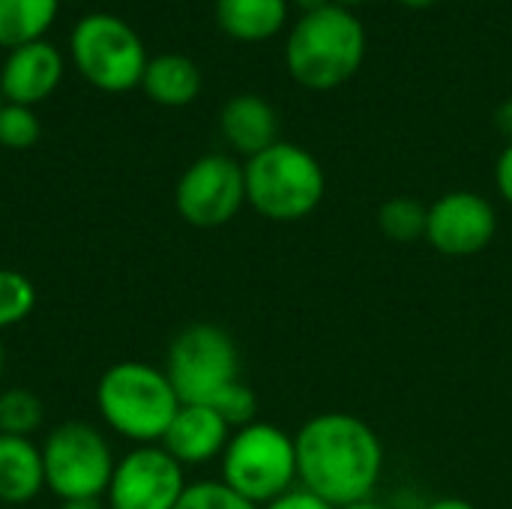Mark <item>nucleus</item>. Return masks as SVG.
<instances>
[{"label":"nucleus","mask_w":512,"mask_h":509,"mask_svg":"<svg viewBox=\"0 0 512 509\" xmlns=\"http://www.w3.org/2000/svg\"><path fill=\"white\" fill-rule=\"evenodd\" d=\"M60 509H108L102 498H90V501H60Z\"/></svg>","instance_id":"c85d7f7f"},{"label":"nucleus","mask_w":512,"mask_h":509,"mask_svg":"<svg viewBox=\"0 0 512 509\" xmlns=\"http://www.w3.org/2000/svg\"><path fill=\"white\" fill-rule=\"evenodd\" d=\"M297 483L336 509L372 498L384 474V444L375 429L345 411H324L300 426Z\"/></svg>","instance_id":"f257e3e1"},{"label":"nucleus","mask_w":512,"mask_h":509,"mask_svg":"<svg viewBox=\"0 0 512 509\" xmlns=\"http://www.w3.org/2000/svg\"><path fill=\"white\" fill-rule=\"evenodd\" d=\"M219 462L222 483L255 507H264L297 486L294 435L273 423L255 420L243 429H234Z\"/></svg>","instance_id":"39448f33"},{"label":"nucleus","mask_w":512,"mask_h":509,"mask_svg":"<svg viewBox=\"0 0 512 509\" xmlns=\"http://www.w3.org/2000/svg\"><path fill=\"white\" fill-rule=\"evenodd\" d=\"M60 0H0V45L21 48L39 42L51 27Z\"/></svg>","instance_id":"a211bd4d"},{"label":"nucleus","mask_w":512,"mask_h":509,"mask_svg":"<svg viewBox=\"0 0 512 509\" xmlns=\"http://www.w3.org/2000/svg\"><path fill=\"white\" fill-rule=\"evenodd\" d=\"M186 486V468L162 444H144L117 459L105 504L108 509H177Z\"/></svg>","instance_id":"9d476101"},{"label":"nucleus","mask_w":512,"mask_h":509,"mask_svg":"<svg viewBox=\"0 0 512 509\" xmlns=\"http://www.w3.org/2000/svg\"><path fill=\"white\" fill-rule=\"evenodd\" d=\"M177 509H261L252 501H246L243 495H237L231 486H225L222 480H198L189 483Z\"/></svg>","instance_id":"4be33fe9"},{"label":"nucleus","mask_w":512,"mask_h":509,"mask_svg":"<svg viewBox=\"0 0 512 509\" xmlns=\"http://www.w3.org/2000/svg\"><path fill=\"white\" fill-rule=\"evenodd\" d=\"M261 509H336L333 504H327L324 498H318L315 492L303 489L300 483L294 489H288L285 495H279L276 501L264 504Z\"/></svg>","instance_id":"393cba45"},{"label":"nucleus","mask_w":512,"mask_h":509,"mask_svg":"<svg viewBox=\"0 0 512 509\" xmlns=\"http://www.w3.org/2000/svg\"><path fill=\"white\" fill-rule=\"evenodd\" d=\"M180 396L168 381L165 369L123 360L102 372L96 384V408L111 432L132 441L135 447L162 444L174 414L180 411Z\"/></svg>","instance_id":"f03ea898"},{"label":"nucleus","mask_w":512,"mask_h":509,"mask_svg":"<svg viewBox=\"0 0 512 509\" xmlns=\"http://www.w3.org/2000/svg\"><path fill=\"white\" fill-rule=\"evenodd\" d=\"M495 126H498V132L512 144V99L498 105V111H495Z\"/></svg>","instance_id":"bb28decb"},{"label":"nucleus","mask_w":512,"mask_h":509,"mask_svg":"<svg viewBox=\"0 0 512 509\" xmlns=\"http://www.w3.org/2000/svg\"><path fill=\"white\" fill-rule=\"evenodd\" d=\"M420 509H477L471 501L465 498H438V501H429L426 507Z\"/></svg>","instance_id":"cd10ccee"},{"label":"nucleus","mask_w":512,"mask_h":509,"mask_svg":"<svg viewBox=\"0 0 512 509\" xmlns=\"http://www.w3.org/2000/svg\"><path fill=\"white\" fill-rule=\"evenodd\" d=\"M330 3H336V6H357V3H366V0H330Z\"/></svg>","instance_id":"473e14b6"},{"label":"nucleus","mask_w":512,"mask_h":509,"mask_svg":"<svg viewBox=\"0 0 512 509\" xmlns=\"http://www.w3.org/2000/svg\"><path fill=\"white\" fill-rule=\"evenodd\" d=\"M33 309H36L33 282L12 267H0V333L27 321Z\"/></svg>","instance_id":"412c9836"},{"label":"nucleus","mask_w":512,"mask_h":509,"mask_svg":"<svg viewBox=\"0 0 512 509\" xmlns=\"http://www.w3.org/2000/svg\"><path fill=\"white\" fill-rule=\"evenodd\" d=\"M39 141V117L27 105H3L0 108V144L9 150H27Z\"/></svg>","instance_id":"5701e85b"},{"label":"nucleus","mask_w":512,"mask_h":509,"mask_svg":"<svg viewBox=\"0 0 512 509\" xmlns=\"http://www.w3.org/2000/svg\"><path fill=\"white\" fill-rule=\"evenodd\" d=\"M165 375L183 405H216L240 384V351L234 336L219 324L183 327L165 357Z\"/></svg>","instance_id":"423d86ee"},{"label":"nucleus","mask_w":512,"mask_h":509,"mask_svg":"<svg viewBox=\"0 0 512 509\" xmlns=\"http://www.w3.org/2000/svg\"><path fill=\"white\" fill-rule=\"evenodd\" d=\"M213 408L225 417V423H228L231 429H243V426L255 423L258 399H255V393H252V387H249L246 381H240V384H234Z\"/></svg>","instance_id":"b1692460"},{"label":"nucleus","mask_w":512,"mask_h":509,"mask_svg":"<svg viewBox=\"0 0 512 509\" xmlns=\"http://www.w3.org/2000/svg\"><path fill=\"white\" fill-rule=\"evenodd\" d=\"M246 204L270 222H300L318 210L327 192L321 162L288 141H276L246 159Z\"/></svg>","instance_id":"20e7f679"},{"label":"nucleus","mask_w":512,"mask_h":509,"mask_svg":"<svg viewBox=\"0 0 512 509\" xmlns=\"http://www.w3.org/2000/svg\"><path fill=\"white\" fill-rule=\"evenodd\" d=\"M45 465V489L60 501H90L105 498L114 474V450L108 438L84 423L69 420L54 426L39 444Z\"/></svg>","instance_id":"0eeeda50"},{"label":"nucleus","mask_w":512,"mask_h":509,"mask_svg":"<svg viewBox=\"0 0 512 509\" xmlns=\"http://www.w3.org/2000/svg\"><path fill=\"white\" fill-rule=\"evenodd\" d=\"M219 126H222L225 141L237 153H243L246 159L258 156L261 150H267L279 141L276 138L279 135L276 108L255 93H243V96L228 99V105L222 108Z\"/></svg>","instance_id":"4468645a"},{"label":"nucleus","mask_w":512,"mask_h":509,"mask_svg":"<svg viewBox=\"0 0 512 509\" xmlns=\"http://www.w3.org/2000/svg\"><path fill=\"white\" fill-rule=\"evenodd\" d=\"M402 3H408V6H414V9H423V6H432V3H438V0H402Z\"/></svg>","instance_id":"2f4dec72"},{"label":"nucleus","mask_w":512,"mask_h":509,"mask_svg":"<svg viewBox=\"0 0 512 509\" xmlns=\"http://www.w3.org/2000/svg\"><path fill=\"white\" fill-rule=\"evenodd\" d=\"M498 234V213L480 192H447L429 204L426 240L435 252L450 258H468Z\"/></svg>","instance_id":"9b49d317"},{"label":"nucleus","mask_w":512,"mask_h":509,"mask_svg":"<svg viewBox=\"0 0 512 509\" xmlns=\"http://www.w3.org/2000/svg\"><path fill=\"white\" fill-rule=\"evenodd\" d=\"M60 75H63V60L57 48L39 39V42L12 48L0 72V93L15 105L30 108L54 93V87L60 84Z\"/></svg>","instance_id":"ddd939ff"},{"label":"nucleus","mask_w":512,"mask_h":509,"mask_svg":"<svg viewBox=\"0 0 512 509\" xmlns=\"http://www.w3.org/2000/svg\"><path fill=\"white\" fill-rule=\"evenodd\" d=\"M0 108H3V93H0Z\"/></svg>","instance_id":"f704fd0d"},{"label":"nucleus","mask_w":512,"mask_h":509,"mask_svg":"<svg viewBox=\"0 0 512 509\" xmlns=\"http://www.w3.org/2000/svg\"><path fill=\"white\" fill-rule=\"evenodd\" d=\"M3 369H6V348H3V342H0V375H3Z\"/></svg>","instance_id":"72a5a7b5"},{"label":"nucleus","mask_w":512,"mask_h":509,"mask_svg":"<svg viewBox=\"0 0 512 509\" xmlns=\"http://www.w3.org/2000/svg\"><path fill=\"white\" fill-rule=\"evenodd\" d=\"M174 204L192 228L228 225L246 204L243 165L225 153H207L195 159L177 180Z\"/></svg>","instance_id":"1a4fd4ad"},{"label":"nucleus","mask_w":512,"mask_h":509,"mask_svg":"<svg viewBox=\"0 0 512 509\" xmlns=\"http://www.w3.org/2000/svg\"><path fill=\"white\" fill-rule=\"evenodd\" d=\"M300 9H303V15L306 12H315V9H324V6H330V0H294Z\"/></svg>","instance_id":"7c9ffc66"},{"label":"nucleus","mask_w":512,"mask_h":509,"mask_svg":"<svg viewBox=\"0 0 512 509\" xmlns=\"http://www.w3.org/2000/svg\"><path fill=\"white\" fill-rule=\"evenodd\" d=\"M234 429L225 423V417L210 405H180L174 414L162 447L168 456H174L183 468H198L213 459H222Z\"/></svg>","instance_id":"f8f14e48"},{"label":"nucleus","mask_w":512,"mask_h":509,"mask_svg":"<svg viewBox=\"0 0 512 509\" xmlns=\"http://www.w3.org/2000/svg\"><path fill=\"white\" fill-rule=\"evenodd\" d=\"M366 57V30L345 6L306 12L285 45V63L306 90H333L345 84Z\"/></svg>","instance_id":"7ed1b4c3"},{"label":"nucleus","mask_w":512,"mask_h":509,"mask_svg":"<svg viewBox=\"0 0 512 509\" xmlns=\"http://www.w3.org/2000/svg\"><path fill=\"white\" fill-rule=\"evenodd\" d=\"M45 489L42 450L33 438L0 435V504L24 507Z\"/></svg>","instance_id":"2eb2a0df"},{"label":"nucleus","mask_w":512,"mask_h":509,"mask_svg":"<svg viewBox=\"0 0 512 509\" xmlns=\"http://www.w3.org/2000/svg\"><path fill=\"white\" fill-rule=\"evenodd\" d=\"M72 57L81 75L105 93H126L138 87L147 69V54L138 33L126 21L105 12L78 21L72 33Z\"/></svg>","instance_id":"6e6552de"},{"label":"nucleus","mask_w":512,"mask_h":509,"mask_svg":"<svg viewBox=\"0 0 512 509\" xmlns=\"http://www.w3.org/2000/svg\"><path fill=\"white\" fill-rule=\"evenodd\" d=\"M288 15L285 0H216L219 27L240 42H264L282 30Z\"/></svg>","instance_id":"dca6fc26"},{"label":"nucleus","mask_w":512,"mask_h":509,"mask_svg":"<svg viewBox=\"0 0 512 509\" xmlns=\"http://www.w3.org/2000/svg\"><path fill=\"white\" fill-rule=\"evenodd\" d=\"M426 222H429V207L408 195L390 198L378 210V228L390 243H402V246L417 243L420 237H426Z\"/></svg>","instance_id":"6ab92c4d"},{"label":"nucleus","mask_w":512,"mask_h":509,"mask_svg":"<svg viewBox=\"0 0 512 509\" xmlns=\"http://www.w3.org/2000/svg\"><path fill=\"white\" fill-rule=\"evenodd\" d=\"M342 509H399V507L384 504V501H375V498H366V501H357V504H351V507H342Z\"/></svg>","instance_id":"c756f323"},{"label":"nucleus","mask_w":512,"mask_h":509,"mask_svg":"<svg viewBox=\"0 0 512 509\" xmlns=\"http://www.w3.org/2000/svg\"><path fill=\"white\" fill-rule=\"evenodd\" d=\"M141 87L153 102L168 105V108H180V105H189L198 96L201 72L183 54H159V57L147 60Z\"/></svg>","instance_id":"f3484780"},{"label":"nucleus","mask_w":512,"mask_h":509,"mask_svg":"<svg viewBox=\"0 0 512 509\" xmlns=\"http://www.w3.org/2000/svg\"><path fill=\"white\" fill-rule=\"evenodd\" d=\"M495 183H498V192L501 198L512 204V144L504 147V153L498 156V165H495Z\"/></svg>","instance_id":"a878e982"},{"label":"nucleus","mask_w":512,"mask_h":509,"mask_svg":"<svg viewBox=\"0 0 512 509\" xmlns=\"http://www.w3.org/2000/svg\"><path fill=\"white\" fill-rule=\"evenodd\" d=\"M45 423V405L33 390L12 387L0 393V435L33 438Z\"/></svg>","instance_id":"aec40b11"}]
</instances>
